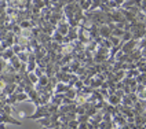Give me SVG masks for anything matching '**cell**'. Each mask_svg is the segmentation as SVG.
I'll list each match as a JSON object with an SVG mask.
<instances>
[{"label":"cell","mask_w":146,"mask_h":129,"mask_svg":"<svg viewBox=\"0 0 146 129\" xmlns=\"http://www.w3.org/2000/svg\"><path fill=\"white\" fill-rule=\"evenodd\" d=\"M29 80L32 81L33 84H39V77L35 73H29Z\"/></svg>","instance_id":"cell-5"},{"label":"cell","mask_w":146,"mask_h":129,"mask_svg":"<svg viewBox=\"0 0 146 129\" xmlns=\"http://www.w3.org/2000/svg\"><path fill=\"white\" fill-rule=\"evenodd\" d=\"M74 88L76 89H80V88H83V80H79L76 84H74Z\"/></svg>","instance_id":"cell-6"},{"label":"cell","mask_w":146,"mask_h":129,"mask_svg":"<svg viewBox=\"0 0 146 129\" xmlns=\"http://www.w3.org/2000/svg\"><path fill=\"white\" fill-rule=\"evenodd\" d=\"M121 99H123L121 96H117V95L114 93V95H110V96H109L108 102H109L112 106H116V105H119V103L121 102Z\"/></svg>","instance_id":"cell-3"},{"label":"cell","mask_w":146,"mask_h":129,"mask_svg":"<svg viewBox=\"0 0 146 129\" xmlns=\"http://www.w3.org/2000/svg\"><path fill=\"white\" fill-rule=\"evenodd\" d=\"M1 129H6V124H3V122H1Z\"/></svg>","instance_id":"cell-7"},{"label":"cell","mask_w":146,"mask_h":129,"mask_svg":"<svg viewBox=\"0 0 146 129\" xmlns=\"http://www.w3.org/2000/svg\"><path fill=\"white\" fill-rule=\"evenodd\" d=\"M1 122H3V124H13V125H17V126H21V125H22L21 121H18L13 115L6 114V113H1Z\"/></svg>","instance_id":"cell-1"},{"label":"cell","mask_w":146,"mask_h":129,"mask_svg":"<svg viewBox=\"0 0 146 129\" xmlns=\"http://www.w3.org/2000/svg\"><path fill=\"white\" fill-rule=\"evenodd\" d=\"M17 100L18 102H25V100H29V95L24 92V93H19V95H17Z\"/></svg>","instance_id":"cell-4"},{"label":"cell","mask_w":146,"mask_h":129,"mask_svg":"<svg viewBox=\"0 0 146 129\" xmlns=\"http://www.w3.org/2000/svg\"><path fill=\"white\" fill-rule=\"evenodd\" d=\"M14 57H15V54H14L13 48H7L6 51L1 52V59H3V61H8V62H10Z\"/></svg>","instance_id":"cell-2"}]
</instances>
